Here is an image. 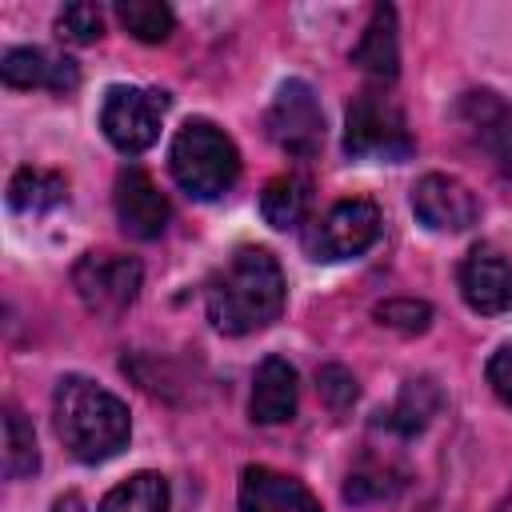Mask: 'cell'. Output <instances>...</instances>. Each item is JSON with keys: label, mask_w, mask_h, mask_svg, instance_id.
Listing matches in <instances>:
<instances>
[{"label": "cell", "mask_w": 512, "mask_h": 512, "mask_svg": "<svg viewBox=\"0 0 512 512\" xmlns=\"http://www.w3.org/2000/svg\"><path fill=\"white\" fill-rule=\"evenodd\" d=\"M284 312V272L268 248H240L208 284V320L224 336L268 328Z\"/></svg>", "instance_id": "1"}, {"label": "cell", "mask_w": 512, "mask_h": 512, "mask_svg": "<svg viewBox=\"0 0 512 512\" xmlns=\"http://www.w3.org/2000/svg\"><path fill=\"white\" fill-rule=\"evenodd\" d=\"M52 416H56V436L84 464H100L116 456L132 432L124 400L88 376H64L56 384Z\"/></svg>", "instance_id": "2"}, {"label": "cell", "mask_w": 512, "mask_h": 512, "mask_svg": "<svg viewBox=\"0 0 512 512\" xmlns=\"http://www.w3.org/2000/svg\"><path fill=\"white\" fill-rule=\"evenodd\" d=\"M168 168L176 184L196 200L224 196L240 176V152L232 136H224L212 120H188L168 152Z\"/></svg>", "instance_id": "3"}, {"label": "cell", "mask_w": 512, "mask_h": 512, "mask_svg": "<svg viewBox=\"0 0 512 512\" xmlns=\"http://www.w3.org/2000/svg\"><path fill=\"white\" fill-rule=\"evenodd\" d=\"M412 132L404 112L384 92H360L344 116V152L356 160H408Z\"/></svg>", "instance_id": "4"}, {"label": "cell", "mask_w": 512, "mask_h": 512, "mask_svg": "<svg viewBox=\"0 0 512 512\" xmlns=\"http://www.w3.org/2000/svg\"><path fill=\"white\" fill-rule=\"evenodd\" d=\"M376 236H380V208L364 196H352V200H336L324 216H316L304 228V252L324 264L352 260L364 248H372Z\"/></svg>", "instance_id": "5"}, {"label": "cell", "mask_w": 512, "mask_h": 512, "mask_svg": "<svg viewBox=\"0 0 512 512\" xmlns=\"http://www.w3.org/2000/svg\"><path fill=\"white\" fill-rule=\"evenodd\" d=\"M164 108H168V96H164V92L116 84V88L104 92L100 128H104V136L112 140V148H120L124 156H136V152H144V148L156 144Z\"/></svg>", "instance_id": "6"}, {"label": "cell", "mask_w": 512, "mask_h": 512, "mask_svg": "<svg viewBox=\"0 0 512 512\" xmlns=\"http://www.w3.org/2000/svg\"><path fill=\"white\" fill-rule=\"evenodd\" d=\"M140 264L120 252H84L72 268V284L88 312L96 316H120L140 296Z\"/></svg>", "instance_id": "7"}, {"label": "cell", "mask_w": 512, "mask_h": 512, "mask_svg": "<svg viewBox=\"0 0 512 512\" xmlns=\"http://www.w3.org/2000/svg\"><path fill=\"white\" fill-rule=\"evenodd\" d=\"M268 136L276 148L288 156H312L324 144V112L308 80H284L276 88V100L264 120Z\"/></svg>", "instance_id": "8"}, {"label": "cell", "mask_w": 512, "mask_h": 512, "mask_svg": "<svg viewBox=\"0 0 512 512\" xmlns=\"http://www.w3.org/2000/svg\"><path fill=\"white\" fill-rule=\"evenodd\" d=\"M412 212L420 224H428L432 232H464L476 224L480 216V200L472 196L468 184H460L456 176L444 172H428L416 180L412 188Z\"/></svg>", "instance_id": "9"}, {"label": "cell", "mask_w": 512, "mask_h": 512, "mask_svg": "<svg viewBox=\"0 0 512 512\" xmlns=\"http://www.w3.org/2000/svg\"><path fill=\"white\" fill-rule=\"evenodd\" d=\"M112 204H116L120 228H124L132 240H156V236L164 232L168 216H172L168 196L156 188V180H152L144 168H120Z\"/></svg>", "instance_id": "10"}, {"label": "cell", "mask_w": 512, "mask_h": 512, "mask_svg": "<svg viewBox=\"0 0 512 512\" xmlns=\"http://www.w3.org/2000/svg\"><path fill=\"white\" fill-rule=\"evenodd\" d=\"M460 296L472 312L500 316L512 308V264L500 248L476 244L460 264Z\"/></svg>", "instance_id": "11"}, {"label": "cell", "mask_w": 512, "mask_h": 512, "mask_svg": "<svg viewBox=\"0 0 512 512\" xmlns=\"http://www.w3.org/2000/svg\"><path fill=\"white\" fill-rule=\"evenodd\" d=\"M456 120L464 132L500 164H512V104H504L496 92L476 88L464 92L456 104Z\"/></svg>", "instance_id": "12"}, {"label": "cell", "mask_w": 512, "mask_h": 512, "mask_svg": "<svg viewBox=\"0 0 512 512\" xmlns=\"http://www.w3.org/2000/svg\"><path fill=\"white\" fill-rule=\"evenodd\" d=\"M0 76L8 88H48V92H72L80 84L76 60L48 52V48H8L0 60Z\"/></svg>", "instance_id": "13"}, {"label": "cell", "mask_w": 512, "mask_h": 512, "mask_svg": "<svg viewBox=\"0 0 512 512\" xmlns=\"http://www.w3.org/2000/svg\"><path fill=\"white\" fill-rule=\"evenodd\" d=\"M240 512H320V500L292 476L248 464L240 472Z\"/></svg>", "instance_id": "14"}, {"label": "cell", "mask_w": 512, "mask_h": 512, "mask_svg": "<svg viewBox=\"0 0 512 512\" xmlns=\"http://www.w3.org/2000/svg\"><path fill=\"white\" fill-rule=\"evenodd\" d=\"M352 64L372 76V80H396L400 72V40H396V12L388 4H376L356 48H352Z\"/></svg>", "instance_id": "15"}, {"label": "cell", "mask_w": 512, "mask_h": 512, "mask_svg": "<svg viewBox=\"0 0 512 512\" xmlns=\"http://www.w3.org/2000/svg\"><path fill=\"white\" fill-rule=\"evenodd\" d=\"M248 412L256 424H284L296 412V368L280 356H268L252 376Z\"/></svg>", "instance_id": "16"}, {"label": "cell", "mask_w": 512, "mask_h": 512, "mask_svg": "<svg viewBox=\"0 0 512 512\" xmlns=\"http://www.w3.org/2000/svg\"><path fill=\"white\" fill-rule=\"evenodd\" d=\"M68 200V184L60 172H48V168H20L12 180H8V204L16 212H28V216H40V212H52Z\"/></svg>", "instance_id": "17"}, {"label": "cell", "mask_w": 512, "mask_h": 512, "mask_svg": "<svg viewBox=\"0 0 512 512\" xmlns=\"http://www.w3.org/2000/svg\"><path fill=\"white\" fill-rule=\"evenodd\" d=\"M260 212L272 228H296L308 212V180L296 172L272 176L260 192Z\"/></svg>", "instance_id": "18"}, {"label": "cell", "mask_w": 512, "mask_h": 512, "mask_svg": "<svg viewBox=\"0 0 512 512\" xmlns=\"http://www.w3.org/2000/svg\"><path fill=\"white\" fill-rule=\"evenodd\" d=\"M100 512H168V480L160 472H136L100 500Z\"/></svg>", "instance_id": "19"}, {"label": "cell", "mask_w": 512, "mask_h": 512, "mask_svg": "<svg viewBox=\"0 0 512 512\" xmlns=\"http://www.w3.org/2000/svg\"><path fill=\"white\" fill-rule=\"evenodd\" d=\"M40 468V452H36V432L24 420L20 408H4V476L20 480L32 476Z\"/></svg>", "instance_id": "20"}, {"label": "cell", "mask_w": 512, "mask_h": 512, "mask_svg": "<svg viewBox=\"0 0 512 512\" xmlns=\"http://www.w3.org/2000/svg\"><path fill=\"white\" fill-rule=\"evenodd\" d=\"M116 20L144 44H160L172 36L176 28V16L168 4H156V0H120L116 4Z\"/></svg>", "instance_id": "21"}, {"label": "cell", "mask_w": 512, "mask_h": 512, "mask_svg": "<svg viewBox=\"0 0 512 512\" xmlns=\"http://www.w3.org/2000/svg\"><path fill=\"white\" fill-rule=\"evenodd\" d=\"M436 408H440V388L432 380H424V376L420 380H408L404 392H400V400H396V408H392V428L404 432V436H412V432H420L436 416Z\"/></svg>", "instance_id": "22"}, {"label": "cell", "mask_w": 512, "mask_h": 512, "mask_svg": "<svg viewBox=\"0 0 512 512\" xmlns=\"http://www.w3.org/2000/svg\"><path fill=\"white\" fill-rule=\"evenodd\" d=\"M56 32L68 44H96L104 36V12L96 4H64V12L56 16Z\"/></svg>", "instance_id": "23"}, {"label": "cell", "mask_w": 512, "mask_h": 512, "mask_svg": "<svg viewBox=\"0 0 512 512\" xmlns=\"http://www.w3.org/2000/svg\"><path fill=\"white\" fill-rule=\"evenodd\" d=\"M372 316L396 332H424L432 324V308L424 300H384V304H376Z\"/></svg>", "instance_id": "24"}, {"label": "cell", "mask_w": 512, "mask_h": 512, "mask_svg": "<svg viewBox=\"0 0 512 512\" xmlns=\"http://www.w3.org/2000/svg\"><path fill=\"white\" fill-rule=\"evenodd\" d=\"M320 396H324L336 412H344V408L356 400V380H352V372L340 368V364H324V368H320Z\"/></svg>", "instance_id": "25"}, {"label": "cell", "mask_w": 512, "mask_h": 512, "mask_svg": "<svg viewBox=\"0 0 512 512\" xmlns=\"http://www.w3.org/2000/svg\"><path fill=\"white\" fill-rule=\"evenodd\" d=\"M488 384H492V392L504 404H512V344H500L492 352V360H488Z\"/></svg>", "instance_id": "26"}, {"label": "cell", "mask_w": 512, "mask_h": 512, "mask_svg": "<svg viewBox=\"0 0 512 512\" xmlns=\"http://www.w3.org/2000/svg\"><path fill=\"white\" fill-rule=\"evenodd\" d=\"M52 512H84V500H80L76 492H64V496L52 504Z\"/></svg>", "instance_id": "27"}]
</instances>
